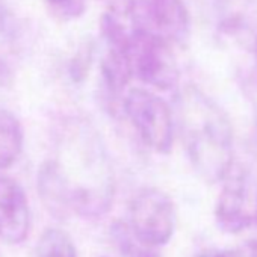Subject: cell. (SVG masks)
I'll list each match as a JSON object with an SVG mask.
<instances>
[{
  "label": "cell",
  "instance_id": "d6986e66",
  "mask_svg": "<svg viewBox=\"0 0 257 257\" xmlns=\"http://www.w3.org/2000/svg\"><path fill=\"white\" fill-rule=\"evenodd\" d=\"M252 52H254V62H255V73H257V44H255V47L252 49Z\"/></svg>",
  "mask_w": 257,
  "mask_h": 257
},
{
  "label": "cell",
  "instance_id": "7c38bea8",
  "mask_svg": "<svg viewBox=\"0 0 257 257\" xmlns=\"http://www.w3.org/2000/svg\"><path fill=\"white\" fill-rule=\"evenodd\" d=\"M109 236L121 257H162L161 249L143 240L125 219H115L109 227Z\"/></svg>",
  "mask_w": 257,
  "mask_h": 257
},
{
  "label": "cell",
  "instance_id": "ba28073f",
  "mask_svg": "<svg viewBox=\"0 0 257 257\" xmlns=\"http://www.w3.org/2000/svg\"><path fill=\"white\" fill-rule=\"evenodd\" d=\"M32 210L23 186L8 176H0V240L19 245L29 237Z\"/></svg>",
  "mask_w": 257,
  "mask_h": 257
},
{
  "label": "cell",
  "instance_id": "ffe728a7",
  "mask_svg": "<svg viewBox=\"0 0 257 257\" xmlns=\"http://www.w3.org/2000/svg\"><path fill=\"white\" fill-rule=\"evenodd\" d=\"M255 140H257V116H255Z\"/></svg>",
  "mask_w": 257,
  "mask_h": 257
},
{
  "label": "cell",
  "instance_id": "52a82bcc",
  "mask_svg": "<svg viewBox=\"0 0 257 257\" xmlns=\"http://www.w3.org/2000/svg\"><path fill=\"white\" fill-rule=\"evenodd\" d=\"M141 26L173 46H185L191 38L192 22L185 0H138Z\"/></svg>",
  "mask_w": 257,
  "mask_h": 257
},
{
  "label": "cell",
  "instance_id": "8992f818",
  "mask_svg": "<svg viewBox=\"0 0 257 257\" xmlns=\"http://www.w3.org/2000/svg\"><path fill=\"white\" fill-rule=\"evenodd\" d=\"M124 219L143 240L161 248L176 233L177 210L173 198L162 189L143 188L128 201Z\"/></svg>",
  "mask_w": 257,
  "mask_h": 257
},
{
  "label": "cell",
  "instance_id": "9c48e42d",
  "mask_svg": "<svg viewBox=\"0 0 257 257\" xmlns=\"http://www.w3.org/2000/svg\"><path fill=\"white\" fill-rule=\"evenodd\" d=\"M26 46V29L16 11L0 0V89L13 85Z\"/></svg>",
  "mask_w": 257,
  "mask_h": 257
},
{
  "label": "cell",
  "instance_id": "6da1fadb",
  "mask_svg": "<svg viewBox=\"0 0 257 257\" xmlns=\"http://www.w3.org/2000/svg\"><path fill=\"white\" fill-rule=\"evenodd\" d=\"M37 188L55 218L95 219L109 212L115 173L103 138L88 119L71 116L61 124L55 155L41 164Z\"/></svg>",
  "mask_w": 257,
  "mask_h": 257
},
{
  "label": "cell",
  "instance_id": "8fae6325",
  "mask_svg": "<svg viewBox=\"0 0 257 257\" xmlns=\"http://www.w3.org/2000/svg\"><path fill=\"white\" fill-rule=\"evenodd\" d=\"M25 132L19 118L0 106V170L13 167L23 152Z\"/></svg>",
  "mask_w": 257,
  "mask_h": 257
},
{
  "label": "cell",
  "instance_id": "ac0fdd59",
  "mask_svg": "<svg viewBox=\"0 0 257 257\" xmlns=\"http://www.w3.org/2000/svg\"><path fill=\"white\" fill-rule=\"evenodd\" d=\"M192 257H227V251H221L216 248H206L194 254Z\"/></svg>",
  "mask_w": 257,
  "mask_h": 257
},
{
  "label": "cell",
  "instance_id": "5bb4252c",
  "mask_svg": "<svg viewBox=\"0 0 257 257\" xmlns=\"http://www.w3.org/2000/svg\"><path fill=\"white\" fill-rule=\"evenodd\" d=\"M47 11L59 22H73L86 11V0H44Z\"/></svg>",
  "mask_w": 257,
  "mask_h": 257
},
{
  "label": "cell",
  "instance_id": "4fadbf2b",
  "mask_svg": "<svg viewBox=\"0 0 257 257\" xmlns=\"http://www.w3.org/2000/svg\"><path fill=\"white\" fill-rule=\"evenodd\" d=\"M34 257H79V254L74 240L65 230L50 227L38 237Z\"/></svg>",
  "mask_w": 257,
  "mask_h": 257
},
{
  "label": "cell",
  "instance_id": "2e32d148",
  "mask_svg": "<svg viewBox=\"0 0 257 257\" xmlns=\"http://www.w3.org/2000/svg\"><path fill=\"white\" fill-rule=\"evenodd\" d=\"M227 257H257V239L245 240L231 249H227Z\"/></svg>",
  "mask_w": 257,
  "mask_h": 257
},
{
  "label": "cell",
  "instance_id": "30bf717a",
  "mask_svg": "<svg viewBox=\"0 0 257 257\" xmlns=\"http://www.w3.org/2000/svg\"><path fill=\"white\" fill-rule=\"evenodd\" d=\"M219 29L230 38L257 44V0H219Z\"/></svg>",
  "mask_w": 257,
  "mask_h": 257
},
{
  "label": "cell",
  "instance_id": "e0dca14e",
  "mask_svg": "<svg viewBox=\"0 0 257 257\" xmlns=\"http://www.w3.org/2000/svg\"><path fill=\"white\" fill-rule=\"evenodd\" d=\"M107 10H134L138 0H101Z\"/></svg>",
  "mask_w": 257,
  "mask_h": 257
},
{
  "label": "cell",
  "instance_id": "5b68a950",
  "mask_svg": "<svg viewBox=\"0 0 257 257\" xmlns=\"http://www.w3.org/2000/svg\"><path fill=\"white\" fill-rule=\"evenodd\" d=\"M215 222L228 234L257 228V176L234 164L215 203Z\"/></svg>",
  "mask_w": 257,
  "mask_h": 257
},
{
  "label": "cell",
  "instance_id": "3957f363",
  "mask_svg": "<svg viewBox=\"0 0 257 257\" xmlns=\"http://www.w3.org/2000/svg\"><path fill=\"white\" fill-rule=\"evenodd\" d=\"M122 116L141 141L158 155H168L174 144V118L168 103L149 88H131L122 98Z\"/></svg>",
  "mask_w": 257,
  "mask_h": 257
},
{
  "label": "cell",
  "instance_id": "7a4b0ae2",
  "mask_svg": "<svg viewBox=\"0 0 257 257\" xmlns=\"http://www.w3.org/2000/svg\"><path fill=\"white\" fill-rule=\"evenodd\" d=\"M179 132L195 173L210 185L222 183L234 162V137L224 109L197 85L177 95Z\"/></svg>",
  "mask_w": 257,
  "mask_h": 257
},
{
  "label": "cell",
  "instance_id": "9a60e30c",
  "mask_svg": "<svg viewBox=\"0 0 257 257\" xmlns=\"http://www.w3.org/2000/svg\"><path fill=\"white\" fill-rule=\"evenodd\" d=\"M92 56H94V46L91 43L80 46L79 52L76 53L70 65V73L74 82H82L85 79L92 62Z\"/></svg>",
  "mask_w": 257,
  "mask_h": 257
},
{
  "label": "cell",
  "instance_id": "277c9868",
  "mask_svg": "<svg viewBox=\"0 0 257 257\" xmlns=\"http://www.w3.org/2000/svg\"><path fill=\"white\" fill-rule=\"evenodd\" d=\"M173 44L159 35L141 28L127 46L134 77L156 91H170L179 86L180 67Z\"/></svg>",
  "mask_w": 257,
  "mask_h": 257
}]
</instances>
